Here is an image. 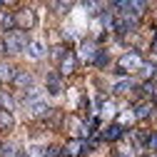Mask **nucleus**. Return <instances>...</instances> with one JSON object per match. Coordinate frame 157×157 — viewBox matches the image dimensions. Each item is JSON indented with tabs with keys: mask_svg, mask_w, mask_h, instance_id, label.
Returning a JSON list of instances; mask_svg holds the SVG:
<instances>
[{
	"mask_svg": "<svg viewBox=\"0 0 157 157\" xmlns=\"http://www.w3.org/2000/svg\"><path fill=\"white\" fill-rule=\"evenodd\" d=\"M28 48V35L23 30H10L5 35V50L10 55H17V52H23Z\"/></svg>",
	"mask_w": 157,
	"mask_h": 157,
	"instance_id": "1",
	"label": "nucleus"
},
{
	"mask_svg": "<svg viewBox=\"0 0 157 157\" xmlns=\"http://www.w3.org/2000/svg\"><path fill=\"white\" fill-rule=\"evenodd\" d=\"M142 65H145V63H142L140 52L130 50V52H125V55L120 57V63H117V72H120V75H125V72H132V70H140Z\"/></svg>",
	"mask_w": 157,
	"mask_h": 157,
	"instance_id": "2",
	"label": "nucleus"
},
{
	"mask_svg": "<svg viewBox=\"0 0 157 157\" xmlns=\"http://www.w3.org/2000/svg\"><path fill=\"white\" fill-rule=\"evenodd\" d=\"M85 150H87V142H85V140H70V142L65 145L63 155H65V157H80Z\"/></svg>",
	"mask_w": 157,
	"mask_h": 157,
	"instance_id": "3",
	"label": "nucleus"
},
{
	"mask_svg": "<svg viewBox=\"0 0 157 157\" xmlns=\"http://www.w3.org/2000/svg\"><path fill=\"white\" fill-rule=\"evenodd\" d=\"M122 135H125V127H122V125H110V127H105V132H102V140L115 142V140H120Z\"/></svg>",
	"mask_w": 157,
	"mask_h": 157,
	"instance_id": "4",
	"label": "nucleus"
},
{
	"mask_svg": "<svg viewBox=\"0 0 157 157\" xmlns=\"http://www.w3.org/2000/svg\"><path fill=\"white\" fill-rule=\"evenodd\" d=\"M45 85H48V92H50V95H60V92H63V82H60V75H55V72H50V75H48Z\"/></svg>",
	"mask_w": 157,
	"mask_h": 157,
	"instance_id": "5",
	"label": "nucleus"
},
{
	"mask_svg": "<svg viewBox=\"0 0 157 157\" xmlns=\"http://www.w3.org/2000/svg\"><path fill=\"white\" fill-rule=\"evenodd\" d=\"M15 25H20V28H33V25H35V15H33L30 10L17 13V15H15Z\"/></svg>",
	"mask_w": 157,
	"mask_h": 157,
	"instance_id": "6",
	"label": "nucleus"
},
{
	"mask_svg": "<svg viewBox=\"0 0 157 157\" xmlns=\"http://www.w3.org/2000/svg\"><path fill=\"white\" fill-rule=\"evenodd\" d=\"M25 50H28V55H30V57H35V60H40V57L45 55V45H43L40 40H30Z\"/></svg>",
	"mask_w": 157,
	"mask_h": 157,
	"instance_id": "7",
	"label": "nucleus"
},
{
	"mask_svg": "<svg viewBox=\"0 0 157 157\" xmlns=\"http://www.w3.org/2000/svg\"><path fill=\"white\" fill-rule=\"evenodd\" d=\"M80 55L85 57V60H95V55H97V45H95L92 40H85V43L80 45Z\"/></svg>",
	"mask_w": 157,
	"mask_h": 157,
	"instance_id": "8",
	"label": "nucleus"
},
{
	"mask_svg": "<svg viewBox=\"0 0 157 157\" xmlns=\"http://www.w3.org/2000/svg\"><path fill=\"white\" fill-rule=\"evenodd\" d=\"M13 125H15V120H13V115L8 112V110H0V130H13Z\"/></svg>",
	"mask_w": 157,
	"mask_h": 157,
	"instance_id": "9",
	"label": "nucleus"
},
{
	"mask_svg": "<svg viewBox=\"0 0 157 157\" xmlns=\"http://www.w3.org/2000/svg\"><path fill=\"white\" fill-rule=\"evenodd\" d=\"M13 82H15L17 87H28V85H33V75H30V72H17V75L13 77Z\"/></svg>",
	"mask_w": 157,
	"mask_h": 157,
	"instance_id": "10",
	"label": "nucleus"
},
{
	"mask_svg": "<svg viewBox=\"0 0 157 157\" xmlns=\"http://www.w3.org/2000/svg\"><path fill=\"white\" fill-rule=\"evenodd\" d=\"M75 65H77V63H75V57H72V55H67V57H63L60 72H63V75H72V72H75Z\"/></svg>",
	"mask_w": 157,
	"mask_h": 157,
	"instance_id": "11",
	"label": "nucleus"
},
{
	"mask_svg": "<svg viewBox=\"0 0 157 157\" xmlns=\"http://www.w3.org/2000/svg\"><path fill=\"white\" fill-rule=\"evenodd\" d=\"M132 87H135V82H132V80H120V82L112 87V92H115V95H125V92H130Z\"/></svg>",
	"mask_w": 157,
	"mask_h": 157,
	"instance_id": "12",
	"label": "nucleus"
},
{
	"mask_svg": "<svg viewBox=\"0 0 157 157\" xmlns=\"http://www.w3.org/2000/svg\"><path fill=\"white\" fill-rule=\"evenodd\" d=\"M150 112H152V105H150V102H140V105L135 107V117H140V120L150 117Z\"/></svg>",
	"mask_w": 157,
	"mask_h": 157,
	"instance_id": "13",
	"label": "nucleus"
},
{
	"mask_svg": "<svg viewBox=\"0 0 157 157\" xmlns=\"http://www.w3.org/2000/svg\"><path fill=\"white\" fill-rule=\"evenodd\" d=\"M0 25L5 30H13L15 28V15L13 13H0Z\"/></svg>",
	"mask_w": 157,
	"mask_h": 157,
	"instance_id": "14",
	"label": "nucleus"
},
{
	"mask_svg": "<svg viewBox=\"0 0 157 157\" xmlns=\"http://www.w3.org/2000/svg\"><path fill=\"white\" fill-rule=\"evenodd\" d=\"M13 77H15V75H13V67H10L8 63H0V80H3V82H10Z\"/></svg>",
	"mask_w": 157,
	"mask_h": 157,
	"instance_id": "15",
	"label": "nucleus"
},
{
	"mask_svg": "<svg viewBox=\"0 0 157 157\" xmlns=\"http://www.w3.org/2000/svg\"><path fill=\"white\" fill-rule=\"evenodd\" d=\"M30 115H33V117H43V115H48V105H45V102H35V105H30Z\"/></svg>",
	"mask_w": 157,
	"mask_h": 157,
	"instance_id": "16",
	"label": "nucleus"
},
{
	"mask_svg": "<svg viewBox=\"0 0 157 157\" xmlns=\"http://www.w3.org/2000/svg\"><path fill=\"white\" fill-rule=\"evenodd\" d=\"M97 67H105L107 63H110V55L105 52V50H97V55H95V60H92Z\"/></svg>",
	"mask_w": 157,
	"mask_h": 157,
	"instance_id": "17",
	"label": "nucleus"
},
{
	"mask_svg": "<svg viewBox=\"0 0 157 157\" xmlns=\"http://www.w3.org/2000/svg\"><path fill=\"white\" fill-rule=\"evenodd\" d=\"M155 65H142L140 67V72H142V77H145V80H152V77H155Z\"/></svg>",
	"mask_w": 157,
	"mask_h": 157,
	"instance_id": "18",
	"label": "nucleus"
},
{
	"mask_svg": "<svg viewBox=\"0 0 157 157\" xmlns=\"http://www.w3.org/2000/svg\"><path fill=\"white\" fill-rule=\"evenodd\" d=\"M142 92H145V95H155V92H157V82H155V80H147V82L142 85Z\"/></svg>",
	"mask_w": 157,
	"mask_h": 157,
	"instance_id": "19",
	"label": "nucleus"
},
{
	"mask_svg": "<svg viewBox=\"0 0 157 157\" xmlns=\"http://www.w3.org/2000/svg\"><path fill=\"white\" fill-rule=\"evenodd\" d=\"M147 147H150V150H157V132H152V135L147 137Z\"/></svg>",
	"mask_w": 157,
	"mask_h": 157,
	"instance_id": "20",
	"label": "nucleus"
},
{
	"mask_svg": "<svg viewBox=\"0 0 157 157\" xmlns=\"http://www.w3.org/2000/svg\"><path fill=\"white\" fill-rule=\"evenodd\" d=\"M45 157H57V147H45Z\"/></svg>",
	"mask_w": 157,
	"mask_h": 157,
	"instance_id": "21",
	"label": "nucleus"
},
{
	"mask_svg": "<svg viewBox=\"0 0 157 157\" xmlns=\"http://www.w3.org/2000/svg\"><path fill=\"white\" fill-rule=\"evenodd\" d=\"M70 3H55V10H67Z\"/></svg>",
	"mask_w": 157,
	"mask_h": 157,
	"instance_id": "22",
	"label": "nucleus"
},
{
	"mask_svg": "<svg viewBox=\"0 0 157 157\" xmlns=\"http://www.w3.org/2000/svg\"><path fill=\"white\" fill-rule=\"evenodd\" d=\"M152 52L157 55V33H155V37H152Z\"/></svg>",
	"mask_w": 157,
	"mask_h": 157,
	"instance_id": "23",
	"label": "nucleus"
},
{
	"mask_svg": "<svg viewBox=\"0 0 157 157\" xmlns=\"http://www.w3.org/2000/svg\"><path fill=\"white\" fill-rule=\"evenodd\" d=\"M13 157H28V155H25V152H15Z\"/></svg>",
	"mask_w": 157,
	"mask_h": 157,
	"instance_id": "24",
	"label": "nucleus"
},
{
	"mask_svg": "<svg viewBox=\"0 0 157 157\" xmlns=\"http://www.w3.org/2000/svg\"><path fill=\"white\" fill-rule=\"evenodd\" d=\"M0 8H3V3H0Z\"/></svg>",
	"mask_w": 157,
	"mask_h": 157,
	"instance_id": "25",
	"label": "nucleus"
}]
</instances>
